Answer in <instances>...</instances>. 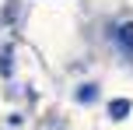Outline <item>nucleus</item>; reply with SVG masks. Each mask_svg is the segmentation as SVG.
I'll return each instance as SVG.
<instances>
[{"label":"nucleus","instance_id":"20e7f679","mask_svg":"<svg viewBox=\"0 0 133 130\" xmlns=\"http://www.w3.org/2000/svg\"><path fill=\"white\" fill-rule=\"evenodd\" d=\"M0 70H4V74H11V49H4V53H0Z\"/></svg>","mask_w":133,"mask_h":130},{"label":"nucleus","instance_id":"f257e3e1","mask_svg":"<svg viewBox=\"0 0 133 130\" xmlns=\"http://www.w3.org/2000/svg\"><path fill=\"white\" fill-rule=\"evenodd\" d=\"M116 39H119V46L126 49V53H133V21H126V25L116 28Z\"/></svg>","mask_w":133,"mask_h":130},{"label":"nucleus","instance_id":"f03ea898","mask_svg":"<svg viewBox=\"0 0 133 130\" xmlns=\"http://www.w3.org/2000/svg\"><path fill=\"white\" fill-rule=\"evenodd\" d=\"M126 113H130V102H126V98H116V102L109 106V116H112V120H123Z\"/></svg>","mask_w":133,"mask_h":130},{"label":"nucleus","instance_id":"7ed1b4c3","mask_svg":"<svg viewBox=\"0 0 133 130\" xmlns=\"http://www.w3.org/2000/svg\"><path fill=\"white\" fill-rule=\"evenodd\" d=\"M95 95H98V88H95V84H88V88H77V98H81V102H95Z\"/></svg>","mask_w":133,"mask_h":130}]
</instances>
